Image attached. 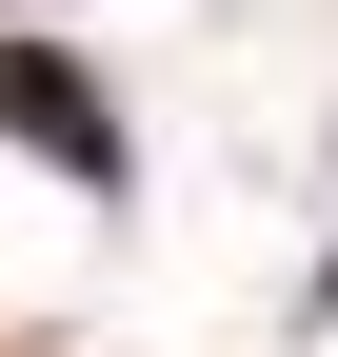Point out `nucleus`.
I'll return each instance as SVG.
<instances>
[{"mask_svg":"<svg viewBox=\"0 0 338 357\" xmlns=\"http://www.w3.org/2000/svg\"><path fill=\"white\" fill-rule=\"evenodd\" d=\"M0 139H20L40 178H80V199H119V100L60 60V40H0Z\"/></svg>","mask_w":338,"mask_h":357,"instance_id":"1","label":"nucleus"}]
</instances>
